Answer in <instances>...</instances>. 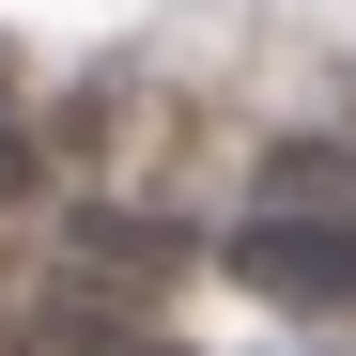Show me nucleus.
Masks as SVG:
<instances>
[{"instance_id": "1", "label": "nucleus", "mask_w": 356, "mask_h": 356, "mask_svg": "<svg viewBox=\"0 0 356 356\" xmlns=\"http://www.w3.org/2000/svg\"><path fill=\"white\" fill-rule=\"evenodd\" d=\"M217 264L248 279L264 310H310V325H341V310H356V202H264V217L232 232Z\"/></svg>"}, {"instance_id": "2", "label": "nucleus", "mask_w": 356, "mask_h": 356, "mask_svg": "<svg viewBox=\"0 0 356 356\" xmlns=\"http://www.w3.org/2000/svg\"><path fill=\"white\" fill-rule=\"evenodd\" d=\"M78 248H108V279H170V264H186V232H155V217H78Z\"/></svg>"}, {"instance_id": "3", "label": "nucleus", "mask_w": 356, "mask_h": 356, "mask_svg": "<svg viewBox=\"0 0 356 356\" xmlns=\"http://www.w3.org/2000/svg\"><path fill=\"white\" fill-rule=\"evenodd\" d=\"M140 356H155V341H140Z\"/></svg>"}]
</instances>
